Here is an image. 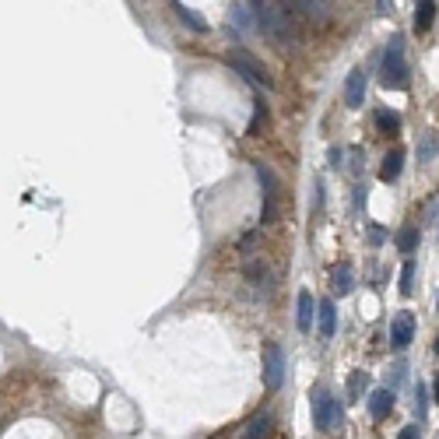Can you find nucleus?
Wrapping results in <instances>:
<instances>
[{
  "label": "nucleus",
  "mask_w": 439,
  "mask_h": 439,
  "mask_svg": "<svg viewBox=\"0 0 439 439\" xmlns=\"http://www.w3.org/2000/svg\"><path fill=\"white\" fill-rule=\"evenodd\" d=\"M380 81H383V88H397V91H404V88L411 85V67L404 60V39L401 35H394L390 46H387V53H383Z\"/></svg>",
  "instance_id": "nucleus-1"
},
{
  "label": "nucleus",
  "mask_w": 439,
  "mask_h": 439,
  "mask_svg": "<svg viewBox=\"0 0 439 439\" xmlns=\"http://www.w3.org/2000/svg\"><path fill=\"white\" fill-rule=\"evenodd\" d=\"M309 404H313V422H317L320 433H331V429L341 422V404H338V397H334L327 387H313Z\"/></svg>",
  "instance_id": "nucleus-2"
},
{
  "label": "nucleus",
  "mask_w": 439,
  "mask_h": 439,
  "mask_svg": "<svg viewBox=\"0 0 439 439\" xmlns=\"http://www.w3.org/2000/svg\"><path fill=\"white\" fill-rule=\"evenodd\" d=\"M229 67L246 81V85H261V88H274V81H270V71L263 67L261 60H253V57H246V53H229Z\"/></svg>",
  "instance_id": "nucleus-3"
},
{
  "label": "nucleus",
  "mask_w": 439,
  "mask_h": 439,
  "mask_svg": "<svg viewBox=\"0 0 439 439\" xmlns=\"http://www.w3.org/2000/svg\"><path fill=\"white\" fill-rule=\"evenodd\" d=\"M263 383H267L270 394L285 387V348L278 341L263 345Z\"/></svg>",
  "instance_id": "nucleus-4"
},
{
  "label": "nucleus",
  "mask_w": 439,
  "mask_h": 439,
  "mask_svg": "<svg viewBox=\"0 0 439 439\" xmlns=\"http://www.w3.org/2000/svg\"><path fill=\"white\" fill-rule=\"evenodd\" d=\"M411 341H415V317H411L408 309H401V313L394 317V324H390V348L404 351Z\"/></svg>",
  "instance_id": "nucleus-5"
},
{
  "label": "nucleus",
  "mask_w": 439,
  "mask_h": 439,
  "mask_svg": "<svg viewBox=\"0 0 439 439\" xmlns=\"http://www.w3.org/2000/svg\"><path fill=\"white\" fill-rule=\"evenodd\" d=\"M257 176H261V186H263V215H261V222L263 225H270L274 215H278V179H274V173H270L267 166H257Z\"/></svg>",
  "instance_id": "nucleus-6"
},
{
  "label": "nucleus",
  "mask_w": 439,
  "mask_h": 439,
  "mask_svg": "<svg viewBox=\"0 0 439 439\" xmlns=\"http://www.w3.org/2000/svg\"><path fill=\"white\" fill-rule=\"evenodd\" d=\"M313 320H317V299L309 295V288H302L299 299H295V327L302 334H309L313 331Z\"/></svg>",
  "instance_id": "nucleus-7"
},
{
  "label": "nucleus",
  "mask_w": 439,
  "mask_h": 439,
  "mask_svg": "<svg viewBox=\"0 0 439 439\" xmlns=\"http://www.w3.org/2000/svg\"><path fill=\"white\" fill-rule=\"evenodd\" d=\"M243 274H246V281H250L253 288H261V292H267V288H270V281H274V278H270V263L263 261V257H257V253H253V261L246 257V263H243Z\"/></svg>",
  "instance_id": "nucleus-8"
},
{
  "label": "nucleus",
  "mask_w": 439,
  "mask_h": 439,
  "mask_svg": "<svg viewBox=\"0 0 439 439\" xmlns=\"http://www.w3.org/2000/svg\"><path fill=\"white\" fill-rule=\"evenodd\" d=\"M345 102H348V109H358L365 102V71L362 67H355L345 81Z\"/></svg>",
  "instance_id": "nucleus-9"
},
{
  "label": "nucleus",
  "mask_w": 439,
  "mask_h": 439,
  "mask_svg": "<svg viewBox=\"0 0 439 439\" xmlns=\"http://www.w3.org/2000/svg\"><path fill=\"white\" fill-rule=\"evenodd\" d=\"M401 173H404V148H394V152H387V159L380 166V179L383 183H397Z\"/></svg>",
  "instance_id": "nucleus-10"
},
{
  "label": "nucleus",
  "mask_w": 439,
  "mask_h": 439,
  "mask_svg": "<svg viewBox=\"0 0 439 439\" xmlns=\"http://www.w3.org/2000/svg\"><path fill=\"white\" fill-rule=\"evenodd\" d=\"M394 397H397V394L387 390V387H383V390H372V394H369V415H372V418H387V415L394 411Z\"/></svg>",
  "instance_id": "nucleus-11"
},
{
  "label": "nucleus",
  "mask_w": 439,
  "mask_h": 439,
  "mask_svg": "<svg viewBox=\"0 0 439 439\" xmlns=\"http://www.w3.org/2000/svg\"><path fill=\"white\" fill-rule=\"evenodd\" d=\"M169 4H173V11L179 14V21H183L190 32H200V35L207 32V21H204V14H200V11H193V7L179 4V0H169Z\"/></svg>",
  "instance_id": "nucleus-12"
},
{
  "label": "nucleus",
  "mask_w": 439,
  "mask_h": 439,
  "mask_svg": "<svg viewBox=\"0 0 439 439\" xmlns=\"http://www.w3.org/2000/svg\"><path fill=\"white\" fill-rule=\"evenodd\" d=\"M270 433H274V411H257L253 422L246 426L243 439H267Z\"/></svg>",
  "instance_id": "nucleus-13"
},
{
  "label": "nucleus",
  "mask_w": 439,
  "mask_h": 439,
  "mask_svg": "<svg viewBox=\"0 0 439 439\" xmlns=\"http://www.w3.org/2000/svg\"><path fill=\"white\" fill-rule=\"evenodd\" d=\"M351 288H355V274H351V267L348 263L334 267V270H331V292H334V295H348Z\"/></svg>",
  "instance_id": "nucleus-14"
},
{
  "label": "nucleus",
  "mask_w": 439,
  "mask_h": 439,
  "mask_svg": "<svg viewBox=\"0 0 439 439\" xmlns=\"http://www.w3.org/2000/svg\"><path fill=\"white\" fill-rule=\"evenodd\" d=\"M436 25V0H418L415 7V28L418 32H429Z\"/></svg>",
  "instance_id": "nucleus-15"
},
{
  "label": "nucleus",
  "mask_w": 439,
  "mask_h": 439,
  "mask_svg": "<svg viewBox=\"0 0 439 439\" xmlns=\"http://www.w3.org/2000/svg\"><path fill=\"white\" fill-rule=\"evenodd\" d=\"M317 313H320V334H324V338H334V331H338V313H334V302H320V306H317Z\"/></svg>",
  "instance_id": "nucleus-16"
},
{
  "label": "nucleus",
  "mask_w": 439,
  "mask_h": 439,
  "mask_svg": "<svg viewBox=\"0 0 439 439\" xmlns=\"http://www.w3.org/2000/svg\"><path fill=\"white\" fill-rule=\"evenodd\" d=\"M372 120H376V130H380V134H397V130H401V116L390 113V109H376Z\"/></svg>",
  "instance_id": "nucleus-17"
},
{
  "label": "nucleus",
  "mask_w": 439,
  "mask_h": 439,
  "mask_svg": "<svg viewBox=\"0 0 439 439\" xmlns=\"http://www.w3.org/2000/svg\"><path fill=\"white\" fill-rule=\"evenodd\" d=\"M418 239H422V236H418V229H415V225H404V229L397 232V250L411 257V253H415V246H418Z\"/></svg>",
  "instance_id": "nucleus-18"
},
{
  "label": "nucleus",
  "mask_w": 439,
  "mask_h": 439,
  "mask_svg": "<svg viewBox=\"0 0 439 439\" xmlns=\"http://www.w3.org/2000/svg\"><path fill=\"white\" fill-rule=\"evenodd\" d=\"M263 127H267V106H263V98H253V116H250V134L253 137H261Z\"/></svg>",
  "instance_id": "nucleus-19"
},
{
  "label": "nucleus",
  "mask_w": 439,
  "mask_h": 439,
  "mask_svg": "<svg viewBox=\"0 0 439 439\" xmlns=\"http://www.w3.org/2000/svg\"><path fill=\"white\" fill-rule=\"evenodd\" d=\"M411 288H415V261H404V267H401V295H411Z\"/></svg>",
  "instance_id": "nucleus-20"
},
{
  "label": "nucleus",
  "mask_w": 439,
  "mask_h": 439,
  "mask_svg": "<svg viewBox=\"0 0 439 439\" xmlns=\"http://www.w3.org/2000/svg\"><path fill=\"white\" fill-rule=\"evenodd\" d=\"M365 383H369V380H365V372H362V369H355V372H351V380H348V397H351V401H358V397H362V387H365Z\"/></svg>",
  "instance_id": "nucleus-21"
},
{
  "label": "nucleus",
  "mask_w": 439,
  "mask_h": 439,
  "mask_svg": "<svg viewBox=\"0 0 439 439\" xmlns=\"http://www.w3.org/2000/svg\"><path fill=\"white\" fill-rule=\"evenodd\" d=\"M433 155H436V137L426 134V137L418 141V159H422V162H433Z\"/></svg>",
  "instance_id": "nucleus-22"
},
{
  "label": "nucleus",
  "mask_w": 439,
  "mask_h": 439,
  "mask_svg": "<svg viewBox=\"0 0 439 439\" xmlns=\"http://www.w3.org/2000/svg\"><path fill=\"white\" fill-rule=\"evenodd\" d=\"M239 250H243V257H253L261 250V232H246L243 243H239Z\"/></svg>",
  "instance_id": "nucleus-23"
},
{
  "label": "nucleus",
  "mask_w": 439,
  "mask_h": 439,
  "mask_svg": "<svg viewBox=\"0 0 439 439\" xmlns=\"http://www.w3.org/2000/svg\"><path fill=\"white\" fill-rule=\"evenodd\" d=\"M232 21H236V32H253V21L243 14V7H239V4L232 7Z\"/></svg>",
  "instance_id": "nucleus-24"
},
{
  "label": "nucleus",
  "mask_w": 439,
  "mask_h": 439,
  "mask_svg": "<svg viewBox=\"0 0 439 439\" xmlns=\"http://www.w3.org/2000/svg\"><path fill=\"white\" fill-rule=\"evenodd\" d=\"M415 415L418 418L429 415V394H426V387H418V394H415Z\"/></svg>",
  "instance_id": "nucleus-25"
},
{
  "label": "nucleus",
  "mask_w": 439,
  "mask_h": 439,
  "mask_svg": "<svg viewBox=\"0 0 439 439\" xmlns=\"http://www.w3.org/2000/svg\"><path fill=\"white\" fill-rule=\"evenodd\" d=\"M397 439H422V426H415V422H411V426H404V429L397 433Z\"/></svg>",
  "instance_id": "nucleus-26"
},
{
  "label": "nucleus",
  "mask_w": 439,
  "mask_h": 439,
  "mask_svg": "<svg viewBox=\"0 0 439 439\" xmlns=\"http://www.w3.org/2000/svg\"><path fill=\"white\" fill-rule=\"evenodd\" d=\"M362 204H365V186L358 183V186H355V211H362Z\"/></svg>",
  "instance_id": "nucleus-27"
},
{
  "label": "nucleus",
  "mask_w": 439,
  "mask_h": 439,
  "mask_svg": "<svg viewBox=\"0 0 439 439\" xmlns=\"http://www.w3.org/2000/svg\"><path fill=\"white\" fill-rule=\"evenodd\" d=\"M327 159H331V166H334V169H338V166H341V159H345V155H341V148H331V152H327Z\"/></svg>",
  "instance_id": "nucleus-28"
},
{
  "label": "nucleus",
  "mask_w": 439,
  "mask_h": 439,
  "mask_svg": "<svg viewBox=\"0 0 439 439\" xmlns=\"http://www.w3.org/2000/svg\"><path fill=\"white\" fill-rule=\"evenodd\" d=\"M369 239H372V246H380V243H383V229L372 225V229H369Z\"/></svg>",
  "instance_id": "nucleus-29"
},
{
  "label": "nucleus",
  "mask_w": 439,
  "mask_h": 439,
  "mask_svg": "<svg viewBox=\"0 0 439 439\" xmlns=\"http://www.w3.org/2000/svg\"><path fill=\"white\" fill-rule=\"evenodd\" d=\"M376 7H380V14H387L390 11V0H376Z\"/></svg>",
  "instance_id": "nucleus-30"
},
{
  "label": "nucleus",
  "mask_w": 439,
  "mask_h": 439,
  "mask_svg": "<svg viewBox=\"0 0 439 439\" xmlns=\"http://www.w3.org/2000/svg\"><path fill=\"white\" fill-rule=\"evenodd\" d=\"M433 401H436V404H439V376H436V380H433Z\"/></svg>",
  "instance_id": "nucleus-31"
},
{
  "label": "nucleus",
  "mask_w": 439,
  "mask_h": 439,
  "mask_svg": "<svg viewBox=\"0 0 439 439\" xmlns=\"http://www.w3.org/2000/svg\"><path fill=\"white\" fill-rule=\"evenodd\" d=\"M436 358H439V338H436Z\"/></svg>",
  "instance_id": "nucleus-32"
},
{
  "label": "nucleus",
  "mask_w": 439,
  "mask_h": 439,
  "mask_svg": "<svg viewBox=\"0 0 439 439\" xmlns=\"http://www.w3.org/2000/svg\"><path fill=\"white\" fill-rule=\"evenodd\" d=\"M436 309H439V302H436Z\"/></svg>",
  "instance_id": "nucleus-33"
}]
</instances>
